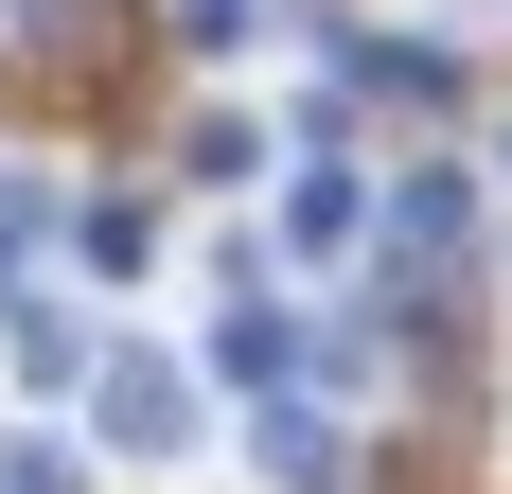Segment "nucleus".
<instances>
[{
    "instance_id": "f257e3e1",
    "label": "nucleus",
    "mask_w": 512,
    "mask_h": 494,
    "mask_svg": "<svg viewBox=\"0 0 512 494\" xmlns=\"http://www.w3.org/2000/svg\"><path fill=\"white\" fill-rule=\"evenodd\" d=\"M106 424H124V459H177V442H195V371H159V353H106Z\"/></svg>"
},
{
    "instance_id": "f03ea898",
    "label": "nucleus",
    "mask_w": 512,
    "mask_h": 494,
    "mask_svg": "<svg viewBox=\"0 0 512 494\" xmlns=\"http://www.w3.org/2000/svg\"><path fill=\"white\" fill-rule=\"evenodd\" d=\"M265 477H301V494H318V477H336V424H318V406H283V424H265Z\"/></svg>"
},
{
    "instance_id": "7ed1b4c3",
    "label": "nucleus",
    "mask_w": 512,
    "mask_h": 494,
    "mask_svg": "<svg viewBox=\"0 0 512 494\" xmlns=\"http://www.w3.org/2000/svg\"><path fill=\"white\" fill-rule=\"evenodd\" d=\"M0 494H89V477H71L53 442H0Z\"/></svg>"
}]
</instances>
